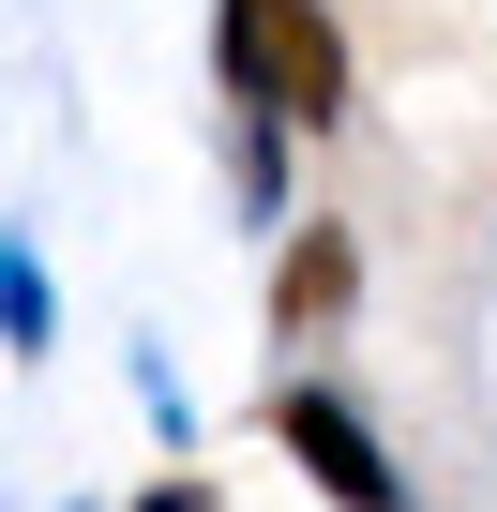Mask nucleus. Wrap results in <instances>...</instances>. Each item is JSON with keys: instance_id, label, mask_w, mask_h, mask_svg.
Here are the masks:
<instances>
[{"instance_id": "nucleus-4", "label": "nucleus", "mask_w": 497, "mask_h": 512, "mask_svg": "<svg viewBox=\"0 0 497 512\" xmlns=\"http://www.w3.org/2000/svg\"><path fill=\"white\" fill-rule=\"evenodd\" d=\"M0 332H16V362H46V347H61V287H46V256H31V241L0 256Z\"/></svg>"}, {"instance_id": "nucleus-2", "label": "nucleus", "mask_w": 497, "mask_h": 512, "mask_svg": "<svg viewBox=\"0 0 497 512\" xmlns=\"http://www.w3.org/2000/svg\"><path fill=\"white\" fill-rule=\"evenodd\" d=\"M272 452H287V467H302L332 512H407V467H392V437H377V422H362L332 377H287V392H272Z\"/></svg>"}, {"instance_id": "nucleus-5", "label": "nucleus", "mask_w": 497, "mask_h": 512, "mask_svg": "<svg viewBox=\"0 0 497 512\" xmlns=\"http://www.w3.org/2000/svg\"><path fill=\"white\" fill-rule=\"evenodd\" d=\"M226 181H241V211H257V226H287V121H241Z\"/></svg>"}, {"instance_id": "nucleus-3", "label": "nucleus", "mask_w": 497, "mask_h": 512, "mask_svg": "<svg viewBox=\"0 0 497 512\" xmlns=\"http://www.w3.org/2000/svg\"><path fill=\"white\" fill-rule=\"evenodd\" d=\"M347 302H362V256H347V226H287V256H272V347H332L347 332Z\"/></svg>"}, {"instance_id": "nucleus-6", "label": "nucleus", "mask_w": 497, "mask_h": 512, "mask_svg": "<svg viewBox=\"0 0 497 512\" xmlns=\"http://www.w3.org/2000/svg\"><path fill=\"white\" fill-rule=\"evenodd\" d=\"M136 512H226V497H211V482H196V467H166V482H151V497H136Z\"/></svg>"}, {"instance_id": "nucleus-1", "label": "nucleus", "mask_w": 497, "mask_h": 512, "mask_svg": "<svg viewBox=\"0 0 497 512\" xmlns=\"http://www.w3.org/2000/svg\"><path fill=\"white\" fill-rule=\"evenodd\" d=\"M211 91L241 121L332 136L347 121V31H332V0H211Z\"/></svg>"}]
</instances>
